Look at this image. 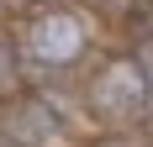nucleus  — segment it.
Returning a JSON list of instances; mask_svg holds the SVG:
<instances>
[{"instance_id": "nucleus-1", "label": "nucleus", "mask_w": 153, "mask_h": 147, "mask_svg": "<svg viewBox=\"0 0 153 147\" xmlns=\"http://www.w3.org/2000/svg\"><path fill=\"white\" fill-rule=\"evenodd\" d=\"M90 116L100 126H137L153 105V79L137 58H111L106 68L90 79Z\"/></svg>"}, {"instance_id": "nucleus-4", "label": "nucleus", "mask_w": 153, "mask_h": 147, "mask_svg": "<svg viewBox=\"0 0 153 147\" xmlns=\"http://www.w3.org/2000/svg\"><path fill=\"white\" fill-rule=\"evenodd\" d=\"M95 5H106V11H122V5H132V0H95Z\"/></svg>"}, {"instance_id": "nucleus-2", "label": "nucleus", "mask_w": 153, "mask_h": 147, "mask_svg": "<svg viewBox=\"0 0 153 147\" xmlns=\"http://www.w3.org/2000/svg\"><path fill=\"white\" fill-rule=\"evenodd\" d=\"M27 58L42 74H69L90 58V21L69 5H48L27 21Z\"/></svg>"}, {"instance_id": "nucleus-3", "label": "nucleus", "mask_w": 153, "mask_h": 147, "mask_svg": "<svg viewBox=\"0 0 153 147\" xmlns=\"http://www.w3.org/2000/svg\"><path fill=\"white\" fill-rule=\"evenodd\" d=\"M11 79H16V53L0 42V89H11Z\"/></svg>"}]
</instances>
